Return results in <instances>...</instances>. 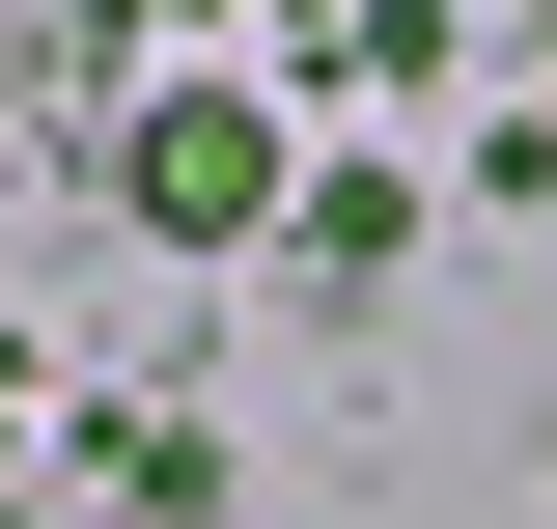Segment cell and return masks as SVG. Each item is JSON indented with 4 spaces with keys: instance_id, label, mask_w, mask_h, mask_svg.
<instances>
[{
    "instance_id": "obj_1",
    "label": "cell",
    "mask_w": 557,
    "mask_h": 529,
    "mask_svg": "<svg viewBox=\"0 0 557 529\" xmlns=\"http://www.w3.org/2000/svg\"><path fill=\"white\" fill-rule=\"evenodd\" d=\"M112 196H139V223H196V251H223V223H278V139H251V84H168V112L112 139Z\"/></svg>"
}]
</instances>
